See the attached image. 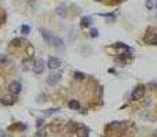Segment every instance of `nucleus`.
I'll use <instances>...</instances> for the list:
<instances>
[{
  "label": "nucleus",
  "instance_id": "obj_18",
  "mask_svg": "<svg viewBox=\"0 0 157 137\" xmlns=\"http://www.w3.org/2000/svg\"><path fill=\"white\" fill-rule=\"evenodd\" d=\"M10 97H4V99H2V103L3 104H7V106H10V104H13L14 103V100H8Z\"/></svg>",
  "mask_w": 157,
  "mask_h": 137
},
{
  "label": "nucleus",
  "instance_id": "obj_3",
  "mask_svg": "<svg viewBox=\"0 0 157 137\" xmlns=\"http://www.w3.org/2000/svg\"><path fill=\"white\" fill-rule=\"evenodd\" d=\"M40 33H41V36H43L44 41H46V44H52V41H54V36H52V33L50 32V30L40 29Z\"/></svg>",
  "mask_w": 157,
  "mask_h": 137
},
{
  "label": "nucleus",
  "instance_id": "obj_6",
  "mask_svg": "<svg viewBox=\"0 0 157 137\" xmlns=\"http://www.w3.org/2000/svg\"><path fill=\"white\" fill-rule=\"evenodd\" d=\"M61 73H54V74H51V76L47 78V82H48L50 85H57L58 82L61 81Z\"/></svg>",
  "mask_w": 157,
  "mask_h": 137
},
{
  "label": "nucleus",
  "instance_id": "obj_17",
  "mask_svg": "<svg viewBox=\"0 0 157 137\" xmlns=\"http://www.w3.org/2000/svg\"><path fill=\"white\" fill-rule=\"evenodd\" d=\"M36 137H46V132H44V129H39L37 133H36Z\"/></svg>",
  "mask_w": 157,
  "mask_h": 137
},
{
  "label": "nucleus",
  "instance_id": "obj_20",
  "mask_svg": "<svg viewBox=\"0 0 157 137\" xmlns=\"http://www.w3.org/2000/svg\"><path fill=\"white\" fill-rule=\"evenodd\" d=\"M90 33H91V37H98V34H99V33H98V29H92Z\"/></svg>",
  "mask_w": 157,
  "mask_h": 137
},
{
  "label": "nucleus",
  "instance_id": "obj_26",
  "mask_svg": "<svg viewBox=\"0 0 157 137\" xmlns=\"http://www.w3.org/2000/svg\"><path fill=\"white\" fill-rule=\"evenodd\" d=\"M96 2H101V0H96Z\"/></svg>",
  "mask_w": 157,
  "mask_h": 137
},
{
  "label": "nucleus",
  "instance_id": "obj_16",
  "mask_svg": "<svg viewBox=\"0 0 157 137\" xmlns=\"http://www.w3.org/2000/svg\"><path fill=\"white\" fill-rule=\"evenodd\" d=\"M84 77H85L84 73H80V71H76V73H74V78L76 79H84Z\"/></svg>",
  "mask_w": 157,
  "mask_h": 137
},
{
  "label": "nucleus",
  "instance_id": "obj_11",
  "mask_svg": "<svg viewBox=\"0 0 157 137\" xmlns=\"http://www.w3.org/2000/svg\"><path fill=\"white\" fill-rule=\"evenodd\" d=\"M145 5L148 10H154V8H157V0H146Z\"/></svg>",
  "mask_w": 157,
  "mask_h": 137
},
{
  "label": "nucleus",
  "instance_id": "obj_23",
  "mask_svg": "<svg viewBox=\"0 0 157 137\" xmlns=\"http://www.w3.org/2000/svg\"><path fill=\"white\" fill-rule=\"evenodd\" d=\"M43 122H44V119H37V122H36V126H37V128H40V126L43 125Z\"/></svg>",
  "mask_w": 157,
  "mask_h": 137
},
{
  "label": "nucleus",
  "instance_id": "obj_25",
  "mask_svg": "<svg viewBox=\"0 0 157 137\" xmlns=\"http://www.w3.org/2000/svg\"><path fill=\"white\" fill-rule=\"evenodd\" d=\"M154 137H157V130H156V132H154Z\"/></svg>",
  "mask_w": 157,
  "mask_h": 137
},
{
  "label": "nucleus",
  "instance_id": "obj_5",
  "mask_svg": "<svg viewBox=\"0 0 157 137\" xmlns=\"http://www.w3.org/2000/svg\"><path fill=\"white\" fill-rule=\"evenodd\" d=\"M44 71V62L43 59H39L35 62V65H33V73L35 74H41Z\"/></svg>",
  "mask_w": 157,
  "mask_h": 137
},
{
  "label": "nucleus",
  "instance_id": "obj_9",
  "mask_svg": "<svg viewBox=\"0 0 157 137\" xmlns=\"http://www.w3.org/2000/svg\"><path fill=\"white\" fill-rule=\"evenodd\" d=\"M55 14H57L58 16H61V18H65L66 16V5L65 4L58 5V7L55 8Z\"/></svg>",
  "mask_w": 157,
  "mask_h": 137
},
{
  "label": "nucleus",
  "instance_id": "obj_13",
  "mask_svg": "<svg viewBox=\"0 0 157 137\" xmlns=\"http://www.w3.org/2000/svg\"><path fill=\"white\" fill-rule=\"evenodd\" d=\"M80 25H81V27H87L91 25V16H83L81 21H80Z\"/></svg>",
  "mask_w": 157,
  "mask_h": 137
},
{
  "label": "nucleus",
  "instance_id": "obj_10",
  "mask_svg": "<svg viewBox=\"0 0 157 137\" xmlns=\"http://www.w3.org/2000/svg\"><path fill=\"white\" fill-rule=\"evenodd\" d=\"M76 132L79 133V137H88V129L85 126H77Z\"/></svg>",
  "mask_w": 157,
  "mask_h": 137
},
{
  "label": "nucleus",
  "instance_id": "obj_12",
  "mask_svg": "<svg viewBox=\"0 0 157 137\" xmlns=\"http://www.w3.org/2000/svg\"><path fill=\"white\" fill-rule=\"evenodd\" d=\"M68 106H69V108L70 110H76V111H79L80 110V103L77 100H70L68 103Z\"/></svg>",
  "mask_w": 157,
  "mask_h": 137
},
{
  "label": "nucleus",
  "instance_id": "obj_22",
  "mask_svg": "<svg viewBox=\"0 0 157 137\" xmlns=\"http://www.w3.org/2000/svg\"><path fill=\"white\" fill-rule=\"evenodd\" d=\"M0 137H13V136L8 134V133H6V132H3V130H0Z\"/></svg>",
  "mask_w": 157,
  "mask_h": 137
},
{
  "label": "nucleus",
  "instance_id": "obj_14",
  "mask_svg": "<svg viewBox=\"0 0 157 137\" xmlns=\"http://www.w3.org/2000/svg\"><path fill=\"white\" fill-rule=\"evenodd\" d=\"M21 32H22V34H29V33H30V26H29V25H22V26H21Z\"/></svg>",
  "mask_w": 157,
  "mask_h": 137
},
{
  "label": "nucleus",
  "instance_id": "obj_1",
  "mask_svg": "<svg viewBox=\"0 0 157 137\" xmlns=\"http://www.w3.org/2000/svg\"><path fill=\"white\" fill-rule=\"evenodd\" d=\"M143 95H145V86H143V85H138V86H135V89L132 90L131 99L134 101H138L143 97Z\"/></svg>",
  "mask_w": 157,
  "mask_h": 137
},
{
  "label": "nucleus",
  "instance_id": "obj_24",
  "mask_svg": "<svg viewBox=\"0 0 157 137\" xmlns=\"http://www.w3.org/2000/svg\"><path fill=\"white\" fill-rule=\"evenodd\" d=\"M0 62H2V63L7 62V56H4V55H0Z\"/></svg>",
  "mask_w": 157,
  "mask_h": 137
},
{
  "label": "nucleus",
  "instance_id": "obj_21",
  "mask_svg": "<svg viewBox=\"0 0 157 137\" xmlns=\"http://www.w3.org/2000/svg\"><path fill=\"white\" fill-rule=\"evenodd\" d=\"M19 43H21V40H19V38H14V40L11 41V45L17 47V45H19Z\"/></svg>",
  "mask_w": 157,
  "mask_h": 137
},
{
  "label": "nucleus",
  "instance_id": "obj_4",
  "mask_svg": "<svg viewBox=\"0 0 157 137\" xmlns=\"http://www.w3.org/2000/svg\"><path fill=\"white\" fill-rule=\"evenodd\" d=\"M8 92H10L11 95H18V93L21 92V84L17 81L11 82V84L8 85Z\"/></svg>",
  "mask_w": 157,
  "mask_h": 137
},
{
  "label": "nucleus",
  "instance_id": "obj_15",
  "mask_svg": "<svg viewBox=\"0 0 157 137\" xmlns=\"http://www.w3.org/2000/svg\"><path fill=\"white\" fill-rule=\"evenodd\" d=\"M148 41H149L150 44H154V45H157V34H153L151 37H149Z\"/></svg>",
  "mask_w": 157,
  "mask_h": 137
},
{
  "label": "nucleus",
  "instance_id": "obj_19",
  "mask_svg": "<svg viewBox=\"0 0 157 137\" xmlns=\"http://www.w3.org/2000/svg\"><path fill=\"white\" fill-rule=\"evenodd\" d=\"M54 112H58V108H50V110H46V111H44V114L50 115V114H54Z\"/></svg>",
  "mask_w": 157,
  "mask_h": 137
},
{
  "label": "nucleus",
  "instance_id": "obj_8",
  "mask_svg": "<svg viewBox=\"0 0 157 137\" xmlns=\"http://www.w3.org/2000/svg\"><path fill=\"white\" fill-rule=\"evenodd\" d=\"M127 128V122H113L107 126V130L110 129H114V130H123V129Z\"/></svg>",
  "mask_w": 157,
  "mask_h": 137
},
{
  "label": "nucleus",
  "instance_id": "obj_2",
  "mask_svg": "<svg viewBox=\"0 0 157 137\" xmlns=\"http://www.w3.org/2000/svg\"><path fill=\"white\" fill-rule=\"evenodd\" d=\"M47 67L52 68V70L61 67V60L58 59V58H55V56H50L48 60H47Z\"/></svg>",
  "mask_w": 157,
  "mask_h": 137
},
{
  "label": "nucleus",
  "instance_id": "obj_7",
  "mask_svg": "<svg viewBox=\"0 0 157 137\" xmlns=\"http://www.w3.org/2000/svg\"><path fill=\"white\" fill-rule=\"evenodd\" d=\"M52 45L57 51H63L65 49V44H63V40L59 37H54V41H52Z\"/></svg>",
  "mask_w": 157,
  "mask_h": 137
}]
</instances>
